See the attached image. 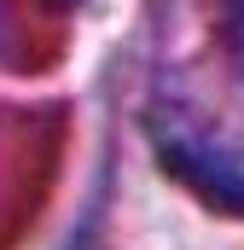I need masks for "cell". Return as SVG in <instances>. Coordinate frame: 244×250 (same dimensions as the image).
Masks as SVG:
<instances>
[{
    "mask_svg": "<svg viewBox=\"0 0 244 250\" xmlns=\"http://www.w3.org/2000/svg\"><path fill=\"white\" fill-rule=\"evenodd\" d=\"M227 23H233V35H239V53H244V12H239V18H227Z\"/></svg>",
    "mask_w": 244,
    "mask_h": 250,
    "instance_id": "cell-1",
    "label": "cell"
}]
</instances>
